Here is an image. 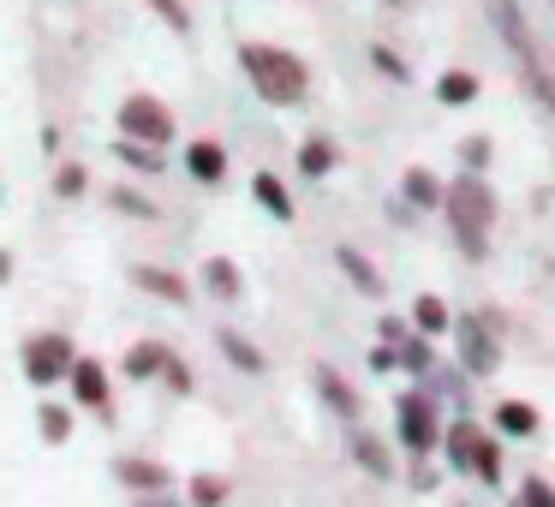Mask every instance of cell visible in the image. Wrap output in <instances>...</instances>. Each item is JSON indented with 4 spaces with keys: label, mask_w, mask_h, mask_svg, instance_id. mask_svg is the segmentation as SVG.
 I'll return each instance as SVG.
<instances>
[{
    "label": "cell",
    "mask_w": 555,
    "mask_h": 507,
    "mask_svg": "<svg viewBox=\"0 0 555 507\" xmlns=\"http://www.w3.org/2000/svg\"><path fill=\"white\" fill-rule=\"evenodd\" d=\"M114 478L132 495H168V483H173L168 466H162V459H144V454H120L114 459Z\"/></svg>",
    "instance_id": "8"
},
{
    "label": "cell",
    "mask_w": 555,
    "mask_h": 507,
    "mask_svg": "<svg viewBox=\"0 0 555 507\" xmlns=\"http://www.w3.org/2000/svg\"><path fill=\"white\" fill-rule=\"evenodd\" d=\"M335 263L347 269V281H352V287L364 292V299H383V275H376V269L364 263L359 251H352V245H340V251H335Z\"/></svg>",
    "instance_id": "16"
},
{
    "label": "cell",
    "mask_w": 555,
    "mask_h": 507,
    "mask_svg": "<svg viewBox=\"0 0 555 507\" xmlns=\"http://www.w3.org/2000/svg\"><path fill=\"white\" fill-rule=\"evenodd\" d=\"M173 364V352L162 347V340H138V347H126V359H120V370L132 376V382H156L162 370Z\"/></svg>",
    "instance_id": "9"
},
{
    "label": "cell",
    "mask_w": 555,
    "mask_h": 507,
    "mask_svg": "<svg viewBox=\"0 0 555 507\" xmlns=\"http://www.w3.org/2000/svg\"><path fill=\"white\" fill-rule=\"evenodd\" d=\"M406 335H412V328L400 323V316H388V323H383V347H406Z\"/></svg>",
    "instance_id": "36"
},
{
    "label": "cell",
    "mask_w": 555,
    "mask_h": 507,
    "mask_svg": "<svg viewBox=\"0 0 555 507\" xmlns=\"http://www.w3.org/2000/svg\"><path fill=\"white\" fill-rule=\"evenodd\" d=\"M472 447H478V430H472V424H454V430H448V454H454V466L472 471Z\"/></svg>",
    "instance_id": "28"
},
{
    "label": "cell",
    "mask_w": 555,
    "mask_h": 507,
    "mask_svg": "<svg viewBox=\"0 0 555 507\" xmlns=\"http://www.w3.org/2000/svg\"><path fill=\"white\" fill-rule=\"evenodd\" d=\"M400 192H406L412 209H436V204H442V185H436L430 168H406V185H400Z\"/></svg>",
    "instance_id": "22"
},
{
    "label": "cell",
    "mask_w": 555,
    "mask_h": 507,
    "mask_svg": "<svg viewBox=\"0 0 555 507\" xmlns=\"http://www.w3.org/2000/svg\"><path fill=\"white\" fill-rule=\"evenodd\" d=\"M495 424H502V435H531L538 430V412H531L526 400H502V406H495Z\"/></svg>",
    "instance_id": "24"
},
{
    "label": "cell",
    "mask_w": 555,
    "mask_h": 507,
    "mask_svg": "<svg viewBox=\"0 0 555 507\" xmlns=\"http://www.w3.org/2000/svg\"><path fill=\"white\" fill-rule=\"evenodd\" d=\"M454 340H460V359H466L472 376H483V370L502 364V340H495V316L490 311L454 316Z\"/></svg>",
    "instance_id": "4"
},
{
    "label": "cell",
    "mask_w": 555,
    "mask_h": 507,
    "mask_svg": "<svg viewBox=\"0 0 555 507\" xmlns=\"http://www.w3.org/2000/svg\"><path fill=\"white\" fill-rule=\"evenodd\" d=\"M185 173H192V180H204V185H221V173H228V150L209 144V138H197V144L185 150Z\"/></svg>",
    "instance_id": "10"
},
{
    "label": "cell",
    "mask_w": 555,
    "mask_h": 507,
    "mask_svg": "<svg viewBox=\"0 0 555 507\" xmlns=\"http://www.w3.org/2000/svg\"><path fill=\"white\" fill-rule=\"evenodd\" d=\"M7 275H13V257H7V251H0V281H7Z\"/></svg>",
    "instance_id": "40"
},
{
    "label": "cell",
    "mask_w": 555,
    "mask_h": 507,
    "mask_svg": "<svg viewBox=\"0 0 555 507\" xmlns=\"http://www.w3.org/2000/svg\"><path fill=\"white\" fill-rule=\"evenodd\" d=\"M132 281H138L144 292H156V299H168V304H185V299H192V287H185V281L173 275V269H156V263L132 269Z\"/></svg>",
    "instance_id": "12"
},
{
    "label": "cell",
    "mask_w": 555,
    "mask_h": 507,
    "mask_svg": "<svg viewBox=\"0 0 555 507\" xmlns=\"http://www.w3.org/2000/svg\"><path fill=\"white\" fill-rule=\"evenodd\" d=\"M317 394L328 400V412H335V418H359V394H352V388L340 382L328 364H317Z\"/></svg>",
    "instance_id": "14"
},
{
    "label": "cell",
    "mask_w": 555,
    "mask_h": 507,
    "mask_svg": "<svg viewBox=\"0 0 555 507\" xmlns=\"http://www.w3.org/2000/svg\"><path fill=\"white\" fill-rule=\"evenodd\" d=\"M162 382H168L173 394H192V388H197V382H192V370H185V359H173L168 370H162Z\"/></svg>",
    "instance_id": "33"
},
{
    "label": "cell",
    "mask_w": 555,
    "mask_h": 507,
    "mask_svg": "<svg viewBox=\"0 0 555 507\" xmlns=\"http://www.w3.org/2000/svg\"><path fill=\"white\" fill-rule=\"evenodd\" d=\"M221 502H228V478H216V471H197L185 483V507H221Z\"/></svg>",
    "instance_id": "23"
},
{
    "label": "cell",
    "mask_w": 555,
    "mask_h": 507,
    "mask_svg": "<svg viewBox=\"0 0 555 507\" xmlns=\"http://www.w3.org/2000/svg\"><path fill=\"white\" fill-rule=\"evenodd\" d=\"M66 382H73V400H78V406H85V412H102V418H108V412H114V388H108V370H102L96 359H78Z\"/></svg>",
    "instance_id": "7"
},
{
    "label": "cell",
    "mask_w": 555,
    "mask_h": 507,
    "mask_svg": "<svg viewBox=\"0 0 555 507\" xmlns=\"http://www.w3.org/2000/svg\"><path fill=\"white\" fill-rule=\"evenodd\" d=\"M514 507H555V490L543 478H526V483H519V495H514Z\"/></svg>",
    "instance_id": "30"
},
{
    "label": "cell",
    "mask_w": 555,
    "mask_h": 507,
    "mask_svg": "<svg viewBox=\"0 0 555 507\" xmlns=\"http://www.w3.org/2000/svg\"><path fill=\"white\" fill-rule=\"evenodd\" d=\"M108 204L120 209V216H144V221H156V204H150L144 192H126V185H120V192H114Z\"/></svg>",
    "instance_id": "29"
},
{
    "label": "cell",
    "mask_w": 555,
    "mask_h": 507,
    "mask_svg": "<svg viewBox=\"0 0 555 507\" xmlns=\"http://www.w3.org/2000/svg\"><path fill=\"white\" fill-rule=\"evenodd\" d=\"M472 471H478L483 483H502V442L478 435V447H472Z\"/></svg>",
    "instance_id": "25"
},
{
    "label": "cell",
    "mask_w": 555,
    "mask_h": 507,
    "mask_svg": "<svg viewBox=\"0 0 555 507\" xmlns=\"http://www.w3.org/2000/svg\"><path fill=\"white\" fill-rule=\"evenodd\" d=\"M490 18H495V30L507 37V49H514L519 61L531 66V37H526V18H519V6H514V0H490Z\"/></svg>",
    "instance_id": "11"
},
{
    "label": "cell",
    "mask_w": 555,
    "mask_h": 507,
    "mask_svg": "<svg viewBox=\"0 0 555 507\" xmlns=\"http://www.w3.org/2000/svg\"><path fill=\"white\" fill-rule=\"evenodd\" d=\"M352 459H359V466L371 471V478H395V459H388V447L376 442L371 430H359V435H352Z\"/></svg>",
    "instance_id": "18"
},
{
    "label": "cell",
    "mask_w": 555,
    "mask_h": 507,
    "mask_svg": "<svg viewBox=\"0 0 555 507\" xmlns=\"http://www.w3.org/2000/svg\"><path fill=\"white\" fill-rule=\"evenodd\" d=\"M73 364H78V352H73V340H66V335H30L25 340V376L37 388L73 376Z\"/></svg>",
    "instance_id": "5"
},
{
    "label": "cell",
    "mask_w": 555,
    "mask_h": 507,
    "mask_svg": "<svg viewBox=\"0 0 555 507\" xmlns=\"http://www.w3.org/2000/svg\"><path fill=\"white\" fill-rule=\"evenodd\" d=\"M395 424H400V442H406V454H430V447L442 442V424H436L430 394H400Z\"/></svg>",
    "instance_id": "6"
},
{
    "label": "cell",
    "mask_w": 555,
    "mask_h": 507,
    "mask_svg": "<svg viewBox=\"0 0 555 507\" xmlns=\"http://www.w3.org/2000/svg\"><path fill=\"white\" fill-rule=\"evenodd\" d=\"M436 364V352H430V340L418 335V328H412L406 335V347H400V370H412V376H424Z\"/></svg>",
    "instance_id": "26"
},
{
    "label": "cell",
    "mask_w": 555,
    "mask_h": 507,
    "mask_svg": "<svg viewBox=\"0 0 555 507\" xmlns=\"http://www.w3.org/2000/svg\"><path fill=\"white\" fill-rule=\"evenodd\" d=\"M150 6H156V13H162V18H168V25H173V30H192V13H185L180 0H150Z\"/></svg>",
    "instance_id": "34"
},
{
    "label": "cell",
    "mask_w": 555,
    "mask_h": 507,
    "mask_svg": "<svg viewBox=\"0 0 555 507\" xmlns=\"http://www.w3.org/2000/svg\"><path fill=\"white\" fill-rule=\"evenodd\" d=\"M436 96H442L448 108H460V102H472V96H478V78H472V73H442Z\"/></svg>",
    "instance_id": "27"
},
{
    "label": "cell",
    "mask_w": 555,
    "mask_h": 507,
    "mask_svg": "<svg viewBox=\"0 0 555 507\" xmlns=\"http://www.w3.org/2000/svg\"><path fill=\"white\" fill-rule=\"evenodd\" d=\"M204 287L216 292L221 304H233V299L245 292V281H240V269H233L228 257H209V263H204Z\"/></svg>",
    "instance_id": "17"
},
{
    "label": "cell",
    "mask_w": 555,
    "mask_h": 507,
    "mask_svg": "<svg viewBox=\"0 0 555 507\" xmlns=\"http://www.w3.org/2000/svg\"><path fill=\"white\" fill-rule=\"evenodd\" d=\"M216 347H221V359H228L233 370H245V376H263V352H257L251 340L240 335V328H221V335H216Z\"/></svg>",
    "instance_id": "13"
},
{
    "label": "cell",
    "mask_w": 555,
    "mask_h": 507,
    "mask_svg": "<svg viewBox=\"0 0 555 507\" xmlns=\"http://www.w3.org/2000/svg\"><path fill=\"white\" fill-rule=\"evenodd\" d=\"M371 370H400V347H376L371 352Z\"/></svg>",
    "instance_id": "37"
},
{
    "label": "cell",
    "mask_w": 555,
    "mask_h": 507,
    "mask_svg": "<svg viewBox=\"0 0 555 507\" xmlns=\"http://www.w3.org/2000/svg\"><path fill=\"white\" fill-rule=\"evenodd\" d=\"M240 66L245 78H251V90L263 102H275V108H293V102H305V61L287 49H269V42H245L240 49Z\"/></svg>",
    "instance_id": "1"
},
{
    "label": "cell",
    "mask_w": 555,
    "mask_h": 507,
    "mask_svg": "<svg viewBox=\"0 0 555 507\" xmlns=\"http://www.w3.org/2000/svg\"><path fill=\"white\" fill-rule=\"evenodd\" d=\"M54 192H61V197H78V192H85V168H73V161H66V168L54 173Z\"/></svg>",
    "instance_id": "32"
},
{
    "label": "cell",
    "mask_w": 555,
    "mask_h": 507,
    "mask_svg": "<svg viewBox=\"0 0 555 507\" xmlns=\"http://www.w3.org/2000/svg\"><path fill=\"white\" fill-rule=\"evenodd\" d=\"M251 192H257V204H263L275 221H293V197H287V185H281L275 173H257V180H251Z\"/></svg>",
    "instance_id": "21"
},
{
    "label": "cell",
    "mask_w": 555,
    "mask_h": 507,
    "mask_svg": "<svg viewBox=\"0 0 555 507\" xmlns=\"http://www.w3.org/2000/svg\"><path fill=\"white\" fill-rule=\"evenodd\" d=\"M37 435H42L49 447H61L66 435H73V406H54V400H42V406H37Z\"/></svg>",
    "instance_id": "20"
},
{
    "label": "cell",
    "mask_w": 555,
    "mask_h": 507,
    "mask_svg": "<svg viewBox=\"0 0 555 507\" xmlns=\"http://www.w3.org/2000/svg\"><path fill=\"white\" fill-rule=\"evenodd\" d=\"M371 61H376V66H383V73H388V78H406V61H400V54H395V49H371Z\"/></svg>",
    "instance_id": "35"
},
{
    "label": "cell",
    "mask_w": 555,
    "mask_h": 507,
    "mask_svg": "<svg viewBox=\"0 0 555 507\" xmlns=\"http://www.w3.org/2000/svg\"><path fill=\"white\" fill-rule=\"evenodd\" d=\"M335 144H328V138H305L299 144V173L305 180H323V173H335Z\"/></svg>",
    "instance_id": "19"
},
{
    "label": "cell",
    "mask_w": 555,
    "mask_h": 507,
    "mask_svg": "<svg viewBox=\"0 0 555 507\" xmlns=\"http://www.w3.org/2000/svg\"><path fill=\"white\" fill-rule=\"evenodd\" d=\"M120 132H126V144L162 150V144L173 138V114H168V102H156V96H126V102H120Z\"/></svg>",
    "instance_id": "3"
},
{
    "label": "cell",
    "mask_w": 555,
    "mask_h": 507,
    "mask_svg": "<svg viewBox=\"0 0 555 507\" xmlns=\"http://www.w3.org/2000/svg\"><path fill=\"white\" fill-rule=\"evenodd\" d=\"M120 161H126V168H138V173H162V156H156V150H144V144H120Z\"/></svg>",
    "instance_id": "31"
},
{
    "label": "cell",
    "mask_w": 555,
    "mask_h": 507,
    "mask_svg": "<svg viewBox=\"0 0 555 507\" xmlns=\"http://www.w3.org/2000/svg\"><path fill=\"white\" fill-rule=\"evenodd\" d=\"M460 156H466V168H483V161H490V144H483V138H472V144L460 150Z\"/></svg>",
    "instance_id": "38"
},
{
    "label": "cell",
    "mask_w": 555,
    "mask_h": 507,
    "mask_svg": "<svg viewBox=\"0 0 555 507\" xmlns=\"http://www.w3.org/2000/svg\"><path fill=\"white\" fill-rule=\"evenodd\" d=\"M442 204H448V221H454L460 251H466V257H483V251H490V221H495L490 185H483L478 173H460V180L442 192Z\"/></svg>",
    "instance_id": "2"
},
{
    "label": "cell",
    "mask_w": 555,
    "mask_h": 507,
    "mask_svg": "<svg viewBox=\"0 0 555 507\" xmlns=\"http://www.w3.org/2000/svg\"><path fill=\"white\" fill-rule=\"evenodd\" d=\"M132 507H180V502H173V495H138Z\"/></svg>",
    "instance_id": "39"
},
{
    "label": "cell",
    "mask_w": 555,
    "mask_h": 507,
    "mask_svg": "<svg viewBox=\"0 0 555 507\" xmlns=\"http://www.w3.org/2000/svg\"><path fill=\"white\" fill-rule=\"evenodd\" d=\"M412 328H418L424 340H430V335H448V328H454V311H448L436 292H418V304H412Z\"/></svg>",
    "instance_id": "15"
}]
</instances>
